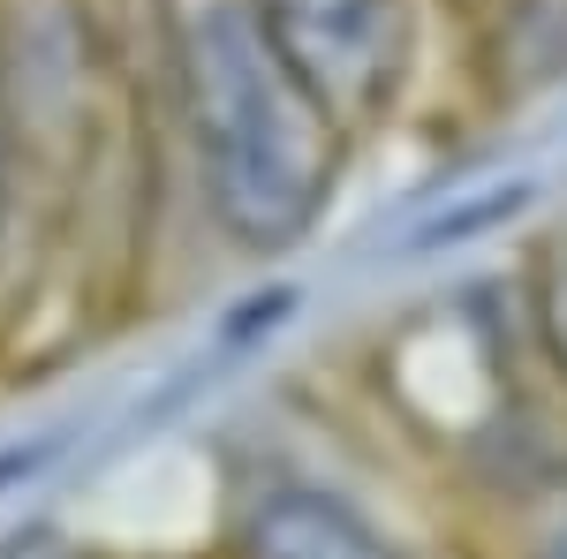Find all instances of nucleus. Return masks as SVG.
I'll return each mask as SVG.
<instances>
[{"mask_svg": "<svg viewBox=\"0 0 567 559\" xmlns=\"http://www.w3.org/2000/svg\"><path fill=\"white\" fill-rule=\"evenodd\" d=\"M0 84L31 174L53 182L91 152V84H99V23L91 0H0Z\"/></svg>", "mask_w": 567, "mask_h": 559, "instance_id": "f03ea898", "label": "nucleus"}, {"mask_svg": "<svg viewBox=\"0 0 567 559\" xmlns=\"http://www.w3.org/2000/svg\"><path fill=\"white\" fill-rule=\"evenodd\" d=\"M507 559H567V491L529 499L507 529Z\"/></svg>", "mask_w": 567, "mask_h": 559, "instance_id": "423d86ee", "label": "nucleus"}, {"mask_svg": "<svg viewBox=\"0 0 567 559\" xmlns=\"http://www.w3.org/2000/svg\"><path fill=\"white\" fill-rule=\"evenodd\" d=\"M31 152H23V130H16V106H8V84H0V235L16 227L23 197H31Z\"/></svg>", "mask_w": 567, "mask_h": 559, "instance_id": "0eeeda50", "label": "nucleus"}, {"mask_svg": "<svg viewBox=\"0 0 567 559\" xmlns=\"http://www.w3.org/2000/svg\"><path fill=\"white\" fill-rule=\"evenodd\" d=\"M265 39L303 76V91L355 136L371 114H386L409 69V8L401 0H250Z\"/></svg>", "mask_w": 567, "mask_h": 559, "instance_id": "7ed1b4c3", "label": "nucleus"}, {"mask_svg": "<svg viewBox=\"0 0 567 559\" xmlns=\"http://www.w3.org/2000/svg\"><path fill=\"white\" fill-rule=\"evenodd\" d=\"M484 76L523 99L567 76V0H492L484 15Z\"/></svg>", "mask_w": 567, "mask_h": 559, "instance_id": "39448f33", "label": "nucleus"}, {"mask_svg": "<svg viewBox=\"0 0 567 559\" xmlns=\"http://www.w3.org/2000/svg\"><path fill=\"white\" fill-rule=\"evenodd\" d=\"M0 559H99V552L69 545L61 529H23V537H8V545H0Z\"/></svg>", "mask_w": 567, "mask_h": 559, "instance_id": "1a4fd4ad", "label": "nucleus"}, {"mask_svg": "<svg viewBox=\"0 0 567 559\" xmlns=\"http://www.w3.org/2000/svg\"><path fill=\"white\" fill-rule=\"evenodd\" d=\"M537 333H545V348H553V363L567 379V250L537 272Z\"/></svg>", "mask_w": 567, "mask_h": 559, "instance_id": "6e6552de", "label": "nucleus"}, {"mask_svg": "<svg viewBox=\"0 0 567 559\" xmlns=\"http://www.w3.org/2000/svg\"><path fill=\"white\" fill-rule=\"evenodd\" d=\"M167 69L197 197L235 250H288L326 213L341 122L265 39L250 0H167Z\"/></svg>", "mask_w": 567, "mask_h": 559, "instance_id": "f257e3e1", "label": "nucleus"}, {"mask_svg": "<svg viewBox=\"0 0 567 559\" xmlns=\"http://www.w3.org/2000/svg\"><path fill=\"white\" fill-rule=\"evenodd\" d=\"M219 559H401V545L326 484H258L235 499Z\"/></svg>", "mask_w": 567, "mask_h": 559, "instance_id": "20e7f679", "label": "nucleus"}]
</instances>
